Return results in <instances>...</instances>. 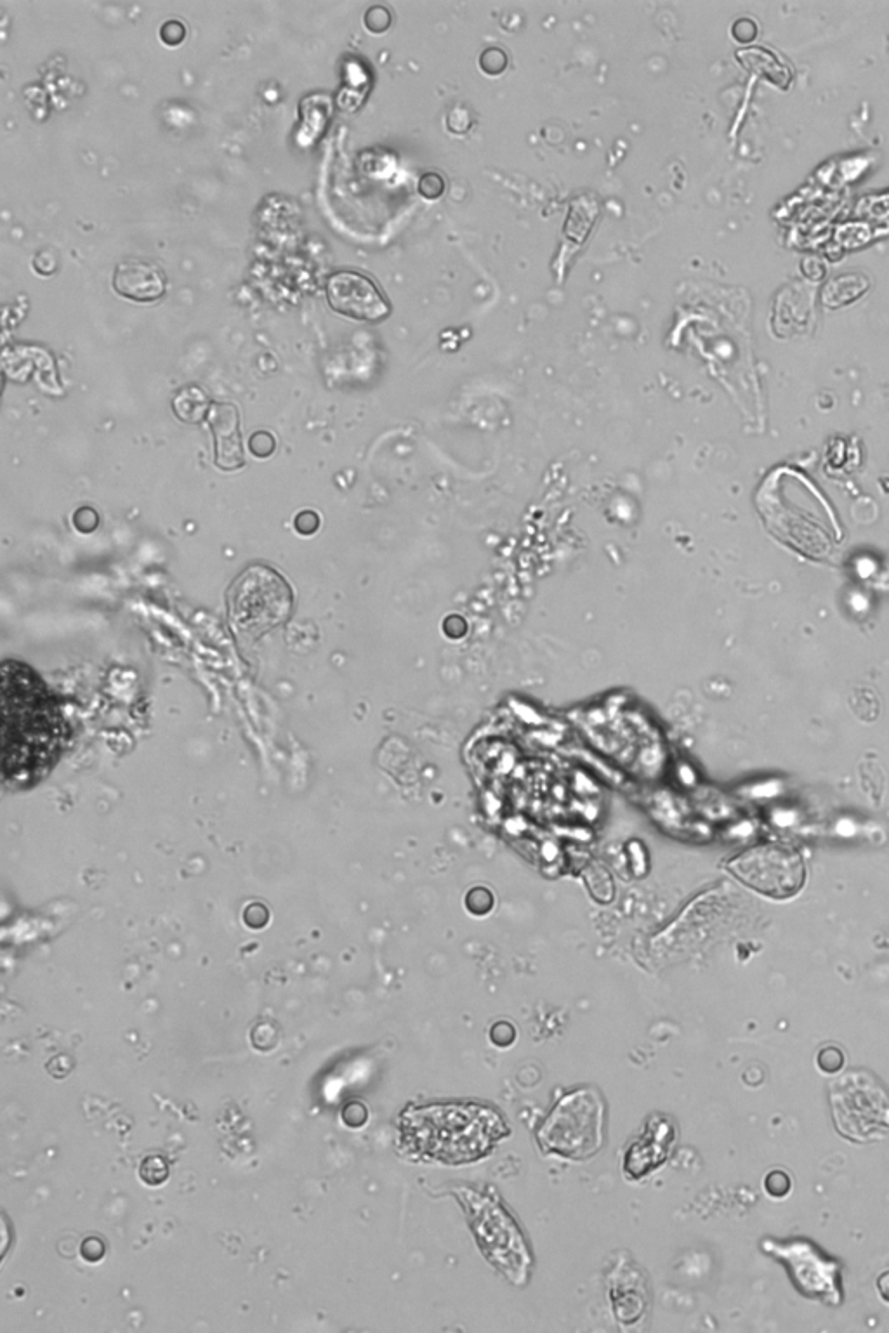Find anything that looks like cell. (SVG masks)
<instances>
[{"mask_svg": "<svg viewBox=\"0 0 889 1333\" xmlns=\"http://www.w3.org/2000/svg\"><path fill=\"white\" fill-rule=\"evenodd\" d=\"M877 1290H879L881 1299L889 1304V1271H884V1273L877 1278Z\"/></svg>", "mask_w": 889, "mask_h": 1333, "instance_id": "obj_22", "label": "cell"}, {"mask_svg": "<svg viewBox=\"0 0 889 1333\" xmlns=\"http://www.w3.org/2000/svg\"><path fill=\"white\" fill-rule=\"evenodd\" d=\"M480 66L488 75H499L508 66V56L499 47H490L481 54Z\"/></svg>", "mask_w": 889, "mask_h": 1333, "instance_id": "obj_15", "label": "cell"}, {"mask_svg": "<svg viewBox=\"0 0 889 1333\" xmlns=\"http://www.w3.org/2000/svg\"><path fill=\"white\" fill-rule=\"evenodd\" d=\"M818 1068L824 1073H837L844 1066V1054L836 1045H827L818 1052Z\"/></svg>", "mask_w": 889, "mask_h": 1333, "instance_id": "obj_16", "label": "cell"}, {"mask_svg": "<svg viewBox=\"0 0 889 1333\" xmlns=\"http://www.w3.org/2000/svg\"><path fill=\"white\" fill-rule=\"evenodd\" d=\"M4 782L30 787L58 761L65 721L53 693L27 665L6 662L2 674Z\"/></svg>", "mask_w": 889, "mask_h": 1333, "instance_id": "obj_1", "label": "cell"}, {"mask_svg": "<svg viewBox=\"0 0 889 1333\" xmlns=\"http://www.w3.org/2000/svg\"><path fill=\"white\" fill-rule=\"evenodd\" d=\"M464 1207L471 1217V1226L475 1231L478 1247L488 1261L501 1269L514 1283H523L527 1278L530 1255L523 1242V1235L511 1219V1215L497 1203L495 1198L481 1195L476 1191L461 1189L457 1191Z\"/></svg>", "mask_w": 889, "mask_h": 1333, "instance_id": "obj_5", "label": "cell"}, {"mask_svg": "<svg viewBox=\"0 0 889 1333\" xmlns=\"http://www.w3.org/2000/svg\"><path fill=\"white\" fill-rule=\"evenodd\" d=\"M294 525H296L297 532L303 533V535H311V533L317 532L318 526H320V519H318L317 513H313V511H304V513L297 516Z\"/></svg>", "mask_w": 889, "mask_h": 1333, "instance_id": "obj_20", "label": "cell"}, {"mask_svg": "<svg viewBox=\"0 0 889 1333\" xmlns=\"http://www.w3.org/2000/svg\"><path fill=\"white\" fill-rule=\"evenodd\" d=\"M330 308L356 322H379L391 313L376 283L356 271H337L325 287Z\"/></svg>", "mask_w": 889, "mask_h": 1333, "instance_id": "obj_9", "label": "cell"}, {"mask_svg": "<svg viewBox=\"0 0 889 1333\" xmlns=\"http://www.w3.org/2000/svg\"><path fill=\"white\" fill-rule=\"evenodd\" d=\"M605 1103L584 1087L561 1097L537 1132L540 1150L570 1160L596 1155L605 1139Z\"/></svg>", "mask_w": 889, "mask_h": 1333, "instance_id": "obj_3", "label": "cell"}, {"mask_svg": "<svg viewBox=\"0 0 889 1333\" xmlns=\"http://www.w3.org/2000/svg\"><path fill=\"white\" fill-rule=\"evenodd\" d=\"M139 1176L148 1186H160L169 1177V1165L162 1156H146L139 1167Z\"/></svg>", "mask_w": 889, "mask_h": 1333, "instance_id": "obj_13", "label": "cell"}, {"mask_svg": "<svg viewBox=\"0 0 889 1333\" xmlns=\"http://www.w3.org/2000/svg\"><path fill=\"white\" fill-rule=\"evenodd\" d=\"M209 407L205 394L198 388H186L183 393L178 394L174 400V410L176 414L181 415L185 421H198L202 419L205 410Z\"/></svg>", "mask_w": 889, "mask_h": 1333, "instance_id": "obj_12", "label": "cell"}, {"mask_svg": "<svg viewBox=\"0 0 889 1333\" xmlns=\"http://www.w3.org/2000/svg\"><path fill=\"white\" fill-rule=\"evenodd\" d=\"M113 289L134 303H155L164 297L167 276L157 264L127 259L115 268Z\"/></svg>", "mask_w": 889, "mask_h": 1333, "instance_id": "obj_10", "label": "cell"}, {"mask_svg": "<svg viewBox=\"0 0 889 1333\" xmlns=\"http://www.w3.org/2000/svg\"><path fill=\"white\" fill-rule=\"evenodd\" d=\"M391 25V14L388 9L382 6L370 7L365 13V27L372 33H382L388 30Z\"/></svg>", "mask_w": 889, "mask_h": 1333, "instance_id": "obj_17", "label": "cell"}, {"mask_svg": "<svg viewBox=\"0 0 889 1333\" xmlns=\"http://www.w3.org/2000/svg\"><path fill=\"white\" fill-rule=\"evenodd\" d=\"M103 1255H105V1247H103V1243H101V1240H98V1238H94L93 1248H89L87 1243L82 1245V1257H86L89 1262L99 1261Z\"/></svg>", "mask_w": 889, "mask_h": 1333, "instance_id": "obj_21", "label": "cell"}, {"mask_svg": "<svg viewBox=\"0 0 889 1333\" xmlns=\"http://www.w3.org/2000/svg\"><path fill=\"white\" fill-rule=\"evenodd\" d=\"M185 37L186 27L185 23H181V21H165L162 28H160V39H162V42L167 44V46H179V44H183Z\"/></svg>", "mask_w": 889, "mask_h": 1333, "instance_id": "obj_19", "label": "cell"}, {"mask_svg": "<svg viewBox=\"0 0 889 1333\" xmlns=\"http://www.w3.org/2000/svg\"><path fill=\"white\" fill-rule=\"evenodd\" d=\"M764 1189L771 1198H785L791 1193V1177L784 1170H771L764 1179Z\"/></svg>", "mask_w": 889, "mask_h": 1333, "instance_id": "obj_14", "label": "cell"}, {"mask_svg": "<svg viewBox=\"0 0 889 1333\" xmlns=\"http://www.w3.org/2000/svg\"><path fill=\"white\" fill-rule=\"evenodd\" d=\"M733 874L773 900L796 896L806 880L803 856L782 844H764L747 849L728 863Z\"/></svg>", "mask_w": 889, "mask_h": 1333, "instance_id": "obj_8", "label": "cell"}, {"mask_svg": "<svg viewBox=\"0 0 889 1333\" xmlns=\"http://www.w3.org/2000/svg\"><path fill=\"white\" fill-rule=\"evenodd\" d=\"M867 287H869V283L863 275L837 276L836 280H832L825 289V304L830 308H837V306L853 303L855 299L862 296Z\"/></svg>", "mask_w": 889, "mask_h": 1333, "instance_id": "obj_11", "label": "cell"}, {"mask_svg": "<svg viewBox=\"0 0 889 1333\" xmlns=\"http://www.w3.org/2000/svg\"><path fill=\"white\" fill-rule=\"evenodd\" d=\"M506 1136L499 1113L480 1104H435L400 1117V1148L414 1160L475 1162Z\"/></svg>", "mask_w": 889, "mask_h": 1333, "instance_id": "obj_2", "label": "cell"}, {"mask_svg": "<svg viewBox=\"0 0 889 1333\" xmlns=\"http://www.w3.org/2000/svg\"><path fill=\"white\" fill-rule=\"evenodd\" d=\"M832 1118L839 1134L867 1143L889 1132V1094L865 1071H850L830 1085Z\"/></svg>", "mask_w": 889, "mask_h": 1333, "instance_id": "obj_4", "label": "cell"}, {"mask_svg": "<svg viewBox=\"0 0 889 1333\" xmlns=\"http://www.w3.org/2000/svg\"><path fill=\"white\" fill-rule=\"evenodd\" d=\"M353 1117H358L360 1118V1120H362V1122H365V1120H367V1111L363 1110L362 1113H351L350 1108L346 1106V1108H344L343 1111L344 1123H346V1125H350V1122L351 1120H353Z\"/></svg>", "mask_w": 889, "mask_h": 1333, "instance_id": "obj_23", "label": "cell"}, {"mask_svg": "<svg viewBox=\"0 0 889 1333\" xmlns=\"http://www.w3.org/2000/svg\"><path fill=\"white\" fill-rule=\"evenodd\" d=\"M763 1248L784 1264L799 1294L829 1306L843 1302L841 1266L815 1243L804 1238H771L763 1243Z\"/></svg>", "mask_w": 889, "mask_h": 1333, "instance_id": "obj_7", "label": "cell"}, {"mask_svg": "<svg viewBox=\"0 0 889 1333\" xmlns=\"http://www.w3.org/2000/svg\"><path fill=\"white\" fill-rule=\"evenodd\" d=\"M443 191H445V181L436 172L424 174L421 181H419V193L428 200H436V198L442 197Z\"/></svg>", "mask_w": 889, "mask_h": 1333, "instance_id": "obj_18", "label": "cell"}, {"mask_svg": "<svg viewBox=\"0 0 889 1333\" xmlns=\"http://www.w3.org/2000/svg\"><path fill=\"white\" fill-rule=\"evenodd\" d=\"M230 615L244 631H266L287 618L292 591L284 578L266 566H252L231 585Z\"/></svg>", "mask_w": 889, "mask_h": 1333, "instance_id": "obj_6", "label": "cell"}]
</instances>
